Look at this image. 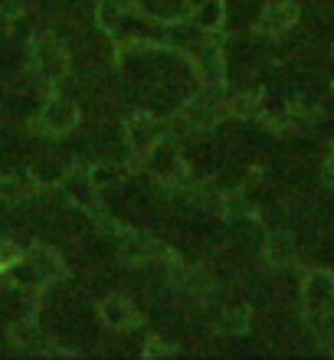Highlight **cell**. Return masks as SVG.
Returning a JSON list of instances; mask_svg holds the SVG:
<instances>
[{"label":"cell","mask_w":334,"mask_h":360,"mask_svg":"<svg viewBox=\"0 0 334 360\" xmlns=\"http://www.w3.org/2000/svg\"><path fill=\"white\" fill-rule=\"evenodd\" d=\"M0 7H10V0H0Z\"/></svg>","instance_id":"cell-1"}]
</instances>
